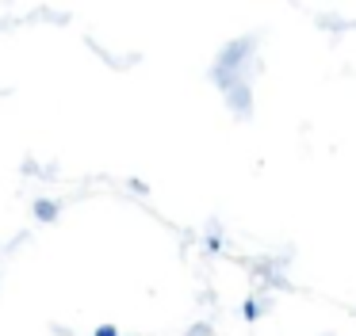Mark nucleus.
Returning <instances> with one entry per match:
<instances>
[{"instance_id": "f03ea898", "label": "nucleus", "mask_w": 356, "mask_h": 336, "mask_svg": "<svg viewBox=\"0 0 356 336\" xmlns=\"http://www.w3.org/2000/svg\"><path fill=\"white\" fill-rule=\"evenodd\" d=\"M96 336H115V328H108V325H104V328H100V333H96Z\"/></svg>"}, {"instance_id": "f257e3e1", "label": "nucleus", "mask_w": 356, "mask_h": 336, "mask_svg": "<svg viewBox=\"0 0 356 336\" xmlns=\"http://www.w3.org/2000/svg\"><path fill=\"white\" fill-rule=\"evenodd\" d=\"M54 210H58L54 203H39V218H54Z\"/></svg>"}]
</instances>
